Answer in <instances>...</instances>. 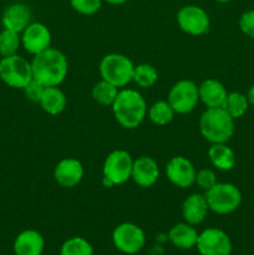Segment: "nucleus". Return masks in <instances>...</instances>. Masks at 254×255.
Segmentation results:
<instances>
[{
	"label": "nucleus",
	"mask_w": 254,
	"mask_h": 255,
	"mask_svg": "<svg viewBox=\"0 0 254 255\" xmlns=\"http://www.w3.org/2000/svg\"><path fill=\"white\" fill-rule=\"evenodd\" d=\"M32 79L45 87L59 86L66 79L69 62L65 54L55 47H49L35 55L31 61Z\"/></svg>",
	"instance_id": "f257e3e1"
},
{
	"label": "nucleus",
	"mask_w": 254,
	"mask_h": 255,
	"mask_svg": "<svg viewBox=\"0 0 254 255\" xmlns=\"http://www.w3.org/2000/svg\"><path fill=\"white\" fill-rule=\"evenodd\" d=\"M111 107L116 121L127 129L137 128L147 116L146 101L136 90L124 89L119 91Z\"/></svg>",
	"instance_id": "f03ea898"
},
{
	"label": "nucleus",
	"mask_w": 254,
	"mask_h": 255,
	"mask_svg": "<svg viewBox=\"0 0 254 255\" xmlns=\"http://www.w3.org/2000/svg\"><path fill=\"white\" fill-rule=\"evenodd\" d=\"M199 129L211 143H227L234 133V120L222 107L207 109L199 119Z\"/></svg>",
	"instance_id": "7ed1b4c3"
},
{
	"label": "nucleus",
	"mask_w": 254,
	"mask_h": 255,
	"mask_svg": "<svg viewBox=\"0 0 254 255\" xmlns=\"http://www.w3.org/2000/svg\"><path fill=\"white\" fill-rule=\"evenodd\" d=\"M133 159L125 149H115L107 154L102 166V184L106 188L121 186L131 179Z\"/></svg>",
	"instance_id": "20e7f679"
},
{
	"label": "nucleus",
	"mask_w": 254,
	"mask_h": 255,
	"mask_svg": "<svg viewBox=\"0 0 254 255\" xmlns=\"http://www.w3.org/2000/svg\"><path fill=\"white\" fill-rule=\"evenodd\" d=\"M99 70L102 80H106L121 89L132 81L134 65L125 55L112 52L102 57Z\"/></svg>",
	"instance_id": "39448f33"
},
{
	"label": "nucleus",
	"mask_w": 254,
	"mask_h": 255,
	"mask_svg": "<svg viewBox=\"0 0 254 255\" xmlns=\"http://www.w3.org/2000/svg\"><path fill=\"white\" fill-rule=\"evenodd\" d=\"M204 197L208 203L209 211L221 216L233 213L242 203L241 191L232 183L217 182L211 189L204 192Z\"/></svg>",
	"instance_id": "423d86ee"
},
{
	"label": "nucleus",
	"mask_w": 254,
	"mask_h": 255,
	"mask_svg": "<svg viewBox=\"0 0 254 255\" xmlns=\"http://www.w3.org/2000/svg\"><path fill=\"white\" fill-rule=\"evenodd\" d=\"M0 80L12 89H24L32 80L31 62L20 55L1 57Z\"/></svg>",
	"instance_id": "0eeeda50"
},
{
	"label": "nucleus",
	"mask_w": 254,
	"mask_h": 255,
	"mask_svg": "<svg viewBox=\"0 0 254 255\" xmlns=\"http://www.w3.org/2000/svg\"><path fill=\"white\" fill-rule=\"evenodd\" d=\"M167 101L176 114H189L199 102L198 86L191 80H179L169 90Z\"/></svg>",
	"instance_id": "6e6552de"
},
{
	"label": "nucleus",
	"mask_w": 254,
	"mask_h": 255,
	"mask_svg": "<svg viewBox=\"0 0 254 255\" xmlns=\"http://www.w3.org/2000/svg\"><path fill=\"white\" fill-rule=\"evenodd\" d=\"M114 246L125 254H137L146 243L144 232L137 224L125 222L119 224L112 233Z\"/></svg>",
	"instance_id": "1a4fd4ad"
},
{
	"label": "nucleus",
	"mask_w": 254,
	"mask_h": 255,
	"mask_svg": "<svg viewBox=\"0 0 254 255\" xmlns=\"http://www.w3.org/2000/svg\"><path fill=\"white\" fill-rule=\"evenodd\" d=\"M177 24L186 34L199 36L209 30V16L207 11L197 5H186L177 12Z\"/></svg>",
	"instance_id": "9d476101"
},
{
	"label": "nucleus",
	"mask_w": 254,
	"mask_h": 255,
	"mask_svg": "<svg viewBox=\"0 0 254 255\" xmlns=\"http://www.w3.org/2000/svg\"><path fill=\"white\" fill-rule=\"evenodd\" d=\"M196 247L201 255H231L233 251L228 234L218 228H207L199 233Z\"/></svg>",
	"instance_id": "9b49d317"
},
{
	"label": "nucleus",
	"mask_w": 254,
	"mask_h": 255,
	"mask_svg": "<svg viewBox=\"0 0 254 255\" xmlns=\"http://www.w3.org/2000/svg\"><path fill=\"white\" fill-rule=\"evenodd\" d=\"M197 171L193 163L183 156L172 157L166 164V176L172 184L179 188H189L196 181Z\"/></svg>",
	"instance_id": "f8f14e48"
},
{
	"label": "nucleus",
	"mask_w": 254,
	"mask_h": 255,
	"mask_svg": "<svg viewBox=\"0 0 254 255\" xmlns=\"http://www.w3.org/2000/svg\"><path fill=\"white\" fill-rule=\"evenodd\" d=\"M21 34L22 47L34 56L51 47V32L41 22H30Z\"/></svg>",
	"instance_id": "ddd939ff"
},
{
	"label": "nucleus",
	"mask_w": 254,
	"mask_h": 255,
	"mask_svg": "<svg viewBox=\"0 0 254 255\" xmlns=\"http://www.w3.org/2000/svg\"><path fill=\"white\" fill-rule=\"evenodd\" d=\"M84 166L76 158H64L55 166L54 178L62 188H74L82 181Z\"/></svg>",
	"instance_id": "4468645a"
},
{
	"label": "nucleus",
	"mask_w": 254,
	"mask_h": 255,
	"mask_svg": "<svg viewBox=\"0 0 254 255\" xmlns=\"http://www.w3.org/2000/svg\"><path fill=\"white\" fill-rule=\"evenodd\" d=\"M159 178L158 163L152 157L141 156L133 161L131 179L142 188H149Z\"/></svg>",
	"instance_id": "2eb2a0df"
},
{
	"label": "nucleus",
	"mask_w": 254,
	"mask_h": 255,
	"mask_svg": "<svg viewBox=\"0 0 254 255\" xmlns=\"http://www.w3.org/2000/svg\"><path fill=\"white\" fill-rule=\"evenodd\" d=\"M31 22V11L22 2H14L4 10L1 24L4 29L21 34Z\"/></svg>",
	"instance_id": "dca6fc26"
},
{
	"label": "nucleus",
	"mask_w": 254,
	"mask_h": 255,
	"mask_svg": "<svg viewBox=\"0 0 254 255\" xmlns=\"http://www.w3.org/2000/svg\"><path fill=\"white\" fill-rule=\"evenodd\" d=\"M208 212L209 207L206 197L201 193L189 194L182 204V216L184 222L191 226L201 224L207 218Z\"/></svg>",
	"instance_id": "f3484780"
},
{
	"label": "nucleus",
	"mask_w": 254,
	"mask_h": 255,
	"mask_svg": "<svg viewBox=\"0 0 254 255\" xmlns=\"http://www.w3.org/2000/svg\"><path fill=\"white\" fill-rule=\"evenodd\" d=\"M198 94L199 101L207 109H217L223 106L228 92L221 81L216 79H207L198 86Z\"/></svg>",
	"instance_id": "a211bd4d"
},
{
	"label": "nucleus",
	"mask_w": 254,
	"mask_h": 255,
	"mask_svg": "<svg viewBox=\"0 0 254 255\" xmlns=\"http://www.w3.org/2000/svg\"><path fill=\"white\" fill-rule=\"evenodd\" d=\"M45 248V239L35 229H26L17 234L14 242L15 255H41Z\"/></svg>",
	"instance_id": "6ab92c4d"
},
{
	"label": "nucleus",
	"mask_w": 254,
	"mask_h": 255,
	"mask_svg": "<svg viewBox=\"0 0 254 255\" xmlns=\"http://www.w3.org/2000/svg\"><path fill=\"white\" fill-rule=\"evenodd\" d=\"M199 233L194 226L188 223L174 224L168 232V238L176 248L192 249L197 246Z\"/></svg>",
	"instance_id": "aec40b11"
},
{
	"label": "nucleus",
	"mask_w": 254,
	"mask_h": 255,
	"mask_svg": "<svg viewBox=\"0 0 254 255\" xmlns=\"http://www.w3.org/2000/svg\"><path fill=\"white\" fill-rule=\"evenodd\" d=\"M67 104V99L64 92L59 89V86L45 87L41 95L39 105L46 114L56 116L65 110Z\"/></svg>",
	"instance_id": "412c9836"
},
{
	"label": "nucleus",
	"mask_w": 254,
	"mask_h": 255,
	"mask_svg": "<svg viewBox=\"0 0 254 255\" xmlns=\"http://www.w3.org/2000/svg\"><path fill=\"white\" fill-rule=\"evenodd\" d=\"M211 163L221 171H231L236 164V153L226 143H212L208 149Z\"/></svg>",
	"instance_id": "4be33fe9"
},
{
	"label": "nucleus",
	"mask_w": 254,
	"mask_h": 255,
	"mask_svg": "<svg viewBox=\"0 0 254 255\" xmlns=\"http://www.w3.org/2000/svg\"><path fill=\"white\" fill-rule=\"evenodd\" d=\"M174 110L168 101H157L147 110V116L152 124L157 126H166L174 119Z\"/></svg>",
	"instance_id": "5701e85b"
},
{
	"label": "nucleus",
	"mask_w": 254,
	"mask_h": 255,
	"mask_svg": "<svg viewBox=\"0 0 254 255\" xmlns=\"http://www.w3.org/2000/svg\"><path fill=\"white\" fill-rule=\"evenodd\" d=\"M92 99L101 106H112L119 95V87L106 80H101L92 87Z\"/></svg>",
	"instance_id": "b1692460"
},
{
	"label": "nucleus",
	"mask_w": 254,
	"mask_h": 255,
	"mask_svg": "<svg viewBox=\"0 0 254 255\" xmlns=\"http://www.w3.org/2000/svg\"><path fill=\"white\" fill-rule=\"evenodd\" d=\"M248 107L249 102L246 95L241 94V92H231V94L227 95L222 109H223L232 119L236 120L243 116L247 112V110H248Z\"/></svg>",
	"instance_id": "393cba45"
},
{
	"label": "nucleus",
	"mask_w": 254,
	"mask_h": 255,
	"mask_svg": "<svg viewBox=\"0 0 254 255\" xmlns=\"http://www.w3.org/2000/svg\"><path fill=\"white\" fill-rule=\"evenodd\" d=\"M158 80V72L151 64H139L134 66L132 81L142 89H149Z\"/></svg>",
	"instance_id": "a878e982"
},
{
	"label": "nucleus",
	"mask_w": 254,
	"mask_h": 255,
	"mask_svg": "<svg viewBox=\"0 0 254 255\" xmlns=\"http://www.w3.org/2000/svg\"><path fill=\"white\" fill-rule=\"evenodd\" d=\"M20 45H21V36L19 32L2 29V31L0 32V56L7 57L16 55Z\"/></svg>",
	"instance_id": "bb28decb"
},
{
	"label": "nucleus",
	"mask_w": 254,
	"mask_h": 255,
	"mask_svg": "<svg viewBox=\"0 0 254 255\" xmlns=\"http://www.w3.org/2000/svg\"><path fill=\"white\" fill-rule=\"evenodd\" d=\"M60 255H94V248L85 238L72 237L62 244Z\"/></svg>",
	"instance_id": "cd10ccee"
},
{
	"label": "nucleus",
	"mask_w": 254,
	"mask_h": 255,
	"mask_svg": "<svg viewBox=\"0 0 254 255\" xmlns=\"http://www.w3.org/2000/svg\"><path fill=\"white\" fill-rule=\"evenodd\" d=\"M75 11L82 15H94L100 10L102 0H70Z\"/></svg>",
	"instance_id": "c85d7f7f"
},
{
	"label": "nucleus",
	"mask_w": 254,
	"mask_h": 255,
	"mask_svg": "<svg viewBox=\"0 0 254 255\" xmlns=\"http://www.w3.org/2000/svg\"><path fill=\"white\" fill-rule=\"evenodd\" d=\"M194 183L199 187L201 189H203L204 192L211 189L214 184L217 183V177L212 169L209 168H203L199 169L196 174V181Z\"/></svg>",
	"instance_id": "c756f323"
},
{
	"label": "nucleus",
	"mask_w": 254,
	"mask_h": 255,
	"mask_svg": "<svg viewBox=\"0 0 254 255\" xmlns=\"http://www.w3.org/2000/svg\"><path fill=\"white\" fill-rule=\"evenodd\" d=\"M44 90H45L44 85H41L40 82H37L36 80L32 79L31 81H30L29 84H27L26 86L22 89V91H24L25 97H26L29 101L37 102V104H39V101H40V99H41V95H42V92H44Z\"/></svg>",
	"instance_id": "7c9ffc66"
},
{
	"label": "nucleus",
	"mask_w": 254,
	"mask_h": 255,
	"mask_svg": "<svg viewBox=\"0 0 254 255\" xmlns=\"http://www.w3.org/2000/svg\"><path fill=\"white\" fill-rule=\"evenodd\" d=\"M239 27L247 36L254 39V10L246 11L239 19Z\"/></svg>",
	"instance_id": "2f4dec72"
},
{
	"label": "nucleus",
	"mask_w": 254,
	"mask_h": 255,
	"mask_svg": "<svg viewBox=\"0 0 254 255\" xmlns=\"http://www.w3.org/2000/svg\"><path fill=\"white\" fill-rule=\"evenodd\" d=\"M247 99H248L249 105L254 107V85L248 90V94H247Z\"/></svg>",
	"instance_id": "473e14b6"
},
{
	"label": "nucleus",
	"mask_w": 254,
	"mask_h": 255,
	"mask_svg": "<svg viewBox=\"0 0 254 255\" xmlns=\"http://www.w3.org/2000/svg\"><path fill=\"white\" fill-rule=\"evenodd\" d=\"M109 4H112V5H121L124 4V2H126L127 0H106Z\"/></svg>",
	"instance_id": "72a5a7b5"
},
{
	"label": "nucleus",
	"mask_w": 254,
	"mask_h": 255,
	"mask_svg": "<svg viewBox=\"0 0 254 255\" xmlns=\"http://www.w3.org/2000/svg\"><path fill=\"white\" fill-rule=\"evenodd\" d=\"M216 1H218V2H229V1H232V0H216Z\"/></svg>",
	"instance_id": "f704fd0d"
}]
</instances>
